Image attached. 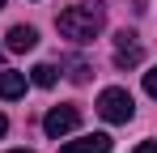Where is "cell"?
Instances as JSON below:
<instances>
[{"mask_svg":"<svg viewBox=\"0 0 157 153\" xmlns=\"http://www.w3.org/2000/svg\"><path fill=\"white\" fill-rule=\"evenodd\" d=\"M55 26H59V34L72 38V43H94V38L102 34V26H106V9L98 0H77V4H68V9L55 17Z\"/></svg>","mask_w":157,"mask_h":153,"instance_id":"obj_1","label":"cell"},{"mask_svg":"<svg viewBox=\"0 0 157 153\" xmlns=\"http://www.w3.org/2000/svg\"><path fill=\"white\" fill-rule=\"evenodd\" d=\"M98 115H102L106 124H128L132 115H136V102H132L128 89H119V85H110L98 94Z\"/></svg>","mask_w":157,"mask_h":153,"instance_id":"obj_2","label":"cell"},{"mask_svg":"<svg viewBox=\"0 0 157 153\" xmlns=\"http://www.w3.org/2000/svg\"><path fill=\"white\" fill-rule=\"evenodd\" d=\"M77 128H81V106H72V102H64V106H51V111L43 115V132H47L51 140L68 136V132H77Z\"/></svg>","mask_w":157,"mask_h":153,"instance_id":"obj_3","label":"cell"},{"mask_svg":"<svg viewBox=\"0 0 157 153\" xmlns=\"http://www.w3.org/2000/svg\"><path fill=\"white\" fill-rule=\"evenodd\" d=\"M140 60H144V51L136 43V34H132V30H119V34H115V64H119V68H132V64H140Z\"/></svg>","mask_w":157,"mask_h":153,"instance_id":"obj_4","label":"cell"},{"mask_svg":"<svg viewBox=\"0 0 157 153\" xmlns=\"http://www.w3.org/2000/svg\"><path fill=\"white\" fill-rule=\"evenodd\" d=\"M59 153H110V136L106 132H94V136H81V140H68Z\"/></svg>","mask_w":157,"mask_h":153,"instance_id":"obj_5","label":"cell"},{"mask_svg":"<svg viewBox=\"0 0 157 153\" xmlns=\"http://www.w3.org/2000/svg\"><path fill=\"white\" fill-rule=\"evenodd\" d=\"M4 47L9 51H34L38 47V30H34V26H13V30L4 34Z\"/></svg>","mask_w":157,"mask_h":153,"instance_id":"obj_6","label":"cell"},{"mask_svg":"<svg viewBox=\"0 0 157 153\" xmlns=\"http://www.w3.org/2000/svg\"><path fill=\"white\" fill-rule=\"evenodd\" d=\"M26 94V73H0V98L13 102Z\"/></svg>","mask_w":157,"mask_h":153,"instance_id":"obj_7","label":"cell"},{"mask_svg":"<svg viewBox=\"0 0 157 153\" xmlns=\"http://www.w3.org/2000/svg\"><path fill=\"white\" fill-rule=\"evenodd\" d=\"M30 81H34V85H43V89H51L55 81H59V68H55V64H38V68L30 73Z\"/></svg>","mask_w":157,"mask_h":153,"instance_id":"obj_8","label":"cell"},{"mask_svg":"<svg viewBox=\"0 0 157 153\" xmlns=\"http://www.w3.org/2000/svg\"><path fill=\"white\" fill-rule=\"evenodd\" d=\"M68 76H72L77 85H81V81H89V64H81V60H72V73H68Z\"/></svg>","mask_w":157,"mask_h":153,"instance_id":"obj_9","label":"cell"},{"mask_svg":"<svg viewBox=\"0 0 157 153\" xmlns=\"http://www.w3.org/2000/svg\"><path fill=\"white\" fill-rule=\"evenodd\" d=\"M144 94H149V98H157V68H149V73H144Z\"/></svg>","mask_w":157,"mask_h":153,"instance_id":"obj_10","label":"cell"},{"mask_svg":"<svg viewBox=\"0 0 157 153\" xmlns=\"http://www.w3.org/2000/svg\"><path fill=\"white\" fill-rule=\"evenodd\" d=\"M132 153H157V136H153V140H140V145H136Z\"/></svg>","mask_w":157,"mask_h":153,"instance_id":"obj_11","label":"cell"},{"mask_svg":"<svg viewBox=\"0 0 157 153\" xmlns=\"http://www.w3.org/2000/svg\"><path fill=\"white\" fill-rule=\"evenodd\" d=\"M4 132H9V119H4V115H0V136H4Z\"/></svg>","mask_w":157,"mask_h":153,"instance_id":"obj_12","label":"cell"},{"mask_svg":"<svg viewBox=\"0 0 157 153\" xmlns=\"http://www.w3.org/2000/svg\"><path fill=\"white\" fill-rule=\"evenodd\" d=\"M13 153H30V149H13Z\"/></svg>","mask_w":157,"mask_h":153,"instance_id":"obj_13","label":"cell"},{"mask_svg":"<svg viewBox=\"0 0 157 153\" xmlns=\"http://www.w3.org/2000/svg\"><path fill=\"white\" fill-rule=\"evenodd\" d=\"M0 9H4V0H0Z\"/></svg>","mask_w":157,"mask_h":153,"instance_id":"obj_14","label":"cell"},{"mask_svg":"<svg viewBox=\"0 0 157 153\" xmlns=\"http://www.w3.org/2000/svg\"><path fill=\"white\" fill-rule=\"evenodd\" d=\"M0 55H4V47H0Z\"/></svg>","mask_w":157,"mask_h":153,"instance_id":"obj_15","label":"cell"}]
</instances>
